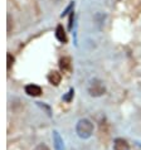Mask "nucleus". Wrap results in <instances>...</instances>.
<instances>
[{"label": "nucleus", "instance_id": "f257e3e1", "mask_svg": "<svg viewBox=\"0 0 141 150\" xmlns=\"http://www.w3.org/2000/svg\"><path fill=\"white\" fill-rule=\"evenodd\" d=\"M93 124L88 119H81L76 124V134L81 139H90L93 134Z\"/></svg>", "mask_w": 141, "mask_h": 150}, {"label": "nucleus", "instance_id": "f03ea898", "mask_svg": "<svg viewBox=\"0 0 141 150\" xmlns=\"http://www.w3.org/2000/svg\"><path fill=\"white\" fill-rule=\"evenodd\" d=\"M105 92H106V87L101 80H93L88 86V93L92 97H99V96L105 95Z\"/></svg>", "mask_w": 141, "mask_h": 150}, {"label": "nucleus", "instance_id": "7ed1b4c3", "mask_svg": "<svg viewBox=\"0 0 141 150\" xmlns=\"http://www.w3.org/2000/svg\"><path fill=\"white\" fill-rule=\"evenodd\" d=\"M53 144H54V150H66L64 149V141L62 139L61 134L57 130H53Z\"/></svg>", "mask_w": 141, "mask_h": 150}, {"label": "nucleus", "instance_id": "20e7f679", "mask_svg": "<svg viewBox=\"0 0 141 150\" xmlns=\"http://www.w3.org/2000/svg\"><path fill=\"white\" fill-rule=\"evenodd\" d=\"M25 93L28 96H32V97H38V96L42 95V88L38 85H27L25 86Z\"/></svg>", "mask_w": 141, "mask_h": 150}, {"label": "nucleus", "instance_id": "39448f33", "mask_svg": "<svg viewBox=\"0 0 141 150\" xmlns=\"http://www.w3.org/2000/svg\"><path fill=\"white\" fill-rule=\"evenodd\" d=\"M114 150H130V144L122 137H116L114 140Z\"/></svg>", "mask_w": 141, "mask_h": 150}, {"label": "nucleus", "instance_id": "423d86ee", "mask_svg": "<svg viewBox=\"0 0 141 150\" xmlns=\"http://www.w3.org/2000/svg\"><path fill=\"white\" fill-rule=\"evenodd\" d=\"M56 38L61 42V43H67L68 42V38H67V33H66V30H64V28H63V25H58L57 28H56Z\"/></svg>", "mask_w": 141, "mask_h": 150}, {"label": "nucleus", "instance_id": "0eeeda50", "mask_svg": "<svg viewBox=\"0 0 141 150\" xmlns=\"http://www.w3.org/2000/svg\"><path fill=\"white\" fill-rule=\"evenodd\" d=\"M48 81L51 85L58 86L62 81V74L58 72V71H52V72H49V74H48Z\"/></svg>", "mask_w": 141, "mask_h": 150}, {"label": "nucleus", "instance_id": "6e6552de", "mask_svg": "<svg viewBox=\"0 0 141 150\" xmlns=\"http://www.w3.org/2000/svg\"><path fill=\"white\" fill-rule=\"evenodd\" d=\"M59 68L63 72H69L72 69V59L69 57H62L59 59Z\"/></svg>", "mask_w": 141, "mask_h": 150}, {"label": "nucleus", "instance_id": "1a4fd4ad", "mask_svg": "<svg viewBox=\"0 0 141 150\" xmlns=\"http://www.w3.org/2000/svg\"><path fill=\"white\" fill-rule=\"evenodd\" d=\"M14 61H15L14 56L11 54V53H6V68H8V71H9L11 68V66L14 64Z\"/></svg>", "mask_w": 141, "mask_h": 150}, {"label": "nucleus", "instance_id": "9d476101", "mask_svg": "<svg viewBox=\"0 0 141 150\" xmlns=\"http://www.w3.org/2000/svg\"><path fill=\"white\" fill-rule=\"evenodd\" d=\"M74 96V90L73 88H70L69 91H68V93L66 95V96H63V101H66V102H70L72 101V97Z\"/></svg>", "mask_w": 141, "mask_h": 150}, {"label": "nucleus", "instance_id": "9b49d317", "mask_svg": "<svg viewBox=\"0 0 141 150\" xmlns=\"http://www.w3.org/2000/svg\"><path fill=\"white\" fill-rule=\"evenodd\" d=\"M33 150H51V149H49L45 144H43V143H42V144H38V145H37V146H35L34 149H33Z\"/></svg>", "mask_w": 141, "mask_h": 150}, {"label": "nucleus", "instance_id": "f8f14e48", "mask_svg": "<svg viewBox=\"0 0 141 150\" xmlns=\"http://www.w3.org/2000/svg\"><path fill=\"white\" fill-rule=\"evenodd\" d=\"M11 16H10V14H8V33H10L11 32Z\"/></svg>", "mask_w": 141, "mask_h": 150}, {"label": "nucleus", "instance_id": "ddd939ff", "mask_svg": "<svg viewBox=\"0 0 141 150\" xmlns=\"http://www.w3.org/2000/svg\"><path fill=\"white\" fill-rule=\"evenodd\" d=\"M37 103H38V106H40L42 109H45V110H47V112H48V115H49V116L52 115V114H51V109H49L48 106H45L44 103H42V102H37Z\"/></svg>", "mask_w": 141, "mask_h": 150}, {"label": "nucleus", "instance_id": "4468645a", "mask_svg": "<svg viewBox=\"0 0 141 150\" xmlns=\"http://www.w3.org/2000/svg\"><path fill=\"white\" fill-rule=\"evenodd\" d=\"M72 19H73V13L70 14V16H69V24H68V29H69V30L72 29Z\"/></svg>", "mask_w": 141, "mask_h": 150}]
</instances>
